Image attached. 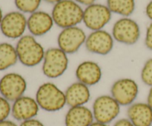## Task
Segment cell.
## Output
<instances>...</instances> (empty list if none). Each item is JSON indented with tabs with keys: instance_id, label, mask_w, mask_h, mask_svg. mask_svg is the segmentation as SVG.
<instances>
[{
	"instance_id": "obj_28",
	"label": "cell",
	"mask_w": 152,
	"mask_h": 126,
	"mask_svg": "<svg viewBox=\"0 0 152 126\" xmlns=\"http://www.w3.org/2000/svg\"><path fill=\"white\" fill-rule=\"evenodd\" d=\"M76 2H77L78 4H83V5L89 6L92 4H94L95 1L96 0H74Z\"/></svg>"
},
{
	"instance_id": "obj_12",
	"label": "cell",
	"mask_w": 152,
	"mask_h": 126,
	"mask_svg": "<svg viewBox=\"0 0 152 126\" xmlns=\"http://www.w3.org/2000/svg\"><path fill=\"white\" fill-rule=\"evenodd\" d=\"M114 40L111 34L103 30H99L89 34L85 45L86 50L92 54L106 55L112 51Z\"/></svg>"
},
{
	"instance_id": "obj_7",
	"label": "cell",
	"mask_w": 152,
	"mask_h": 126,
	"mask_svg": "<svg viewBox=\"0 0 152 126\" xmlns=\"http://www.w3.org/2000/svg\"><path fill=\"white\" fill-rule=\"evenodd\" d=\"M27 87L25 78L16 72L5 74L0 79V94L10 102L25 95Z\"/></svg>"
},
{
	"instance_id": "obj_6",
	"label": "cell",
	"mask_w": 152,
	"mask_h": 126,
	"mask_svg": "<svg viewBox=\"0 0 152 126\" xmlns=\"http://www.w3.org/2000/svg\"><path fill=\"white\" fill-rule=\"evenodd\" d=\"M138 94L139 86L130 78H120L111 87V95L121 106H129L135 103Z\"/></svg>"
},
{
	"instance_id": "obj_19",
	"label": "cell",
	"mask_w": 152,
	"mask_h": 126,
	"mask_svg": "<svg viewBox=\"0 0 152 126\" xmlns=\"http://www.w3.org/2000/svg\"><path fill=\"white\" fill-rule=\"evenodd\" d=\"M18 60L16 47L9 43L0 44V71H4L14 66Z\"/></svg>"
},
{
	"instance_id": "obj_4",
	"label": "cell",
	"mask_w": 152,
	"mask_h": 126,
	"mask_svg": "<svg viewBox=\"0 0 152 126\" xmlns=\"http://www.w3.org/2000/svg\"><path fill=\"white\" fill-rule=\"evenodd\" d=\"M68 64V54L59 47H51L45 50L42 63V71L46 78L56 79L65 73Z\"/></svg>"
},
{
	"instance_id": "obj_15",
	"label": "cell",
	"mask_w": 152,
	"mask_h": 126,
	"mask_svg": "<svg viewBox=\"0 0 152 126\" xmlns=\"http://www.w3.org/2000/svg\"><path fill=\"white\" fill-rule=\"evenodd\" d=\"M54 22L51 15L45 11H36L28 19L27 27L34 36L45 35L53 27Z\"/></svg>"
},
{
	"instance_id": "obj_31",
	"label": "cell",
	"mask_w": 152,
	"mask_h": 126,
	"mask_svg": "<svg viewBox=\"0 0 152 126\" xmlns=\"http://www.w3.org/2000/svg\"><path fill=\"white\" fill-rule=\"evenodd\" d=\"M90 126H110V125H109V124L101 123V122H96V121H94V122Z\"/></svg>"
},
{
	"instance_id": "obj_33",
	"label": "cell",
	"mask_w": 152,
	"mask_h": 126,
	"mask_svg": "<svg viewBox=\"0 0 152 126\" xmlns=\"http://www.w3.org/2000/svg\"><path fill=\"white\" fill-rule=\"evenodd\" d=\"M3 17H4V16H3V14H2V10H1V7H0V24H1Z\"/></svg>"
},
{
	"instance_id": "obj_5",
	"label": "cell",
	"mask_w": 152,
	"mask_h": 126,
	"mask_svg": "<svg viewBox=\"0 0 152 126\" xmlns=\"http://www.w3.org/2000/svg\"><path fill=\"white\" fill-rule=\"evenodd\" d=\"M120 106L111 95L103 94L96 97L92 106L94 121L110 124L120 113Z\"/></svg>"
},
{
	"instance_id": "obj_20",
	"label": "cell",
	"mask_w": 152,
	"mask_h": 126,
	"mask_svg": "<svg viewBox=\"0 0 152 126\" xmlns=\"http://www.w3.org/2000/svg\"><path fill=\"white\" fill-rule=\"evenodd\" d=\"M107 7L111 13L128 17L135 10L134 0H107Z\"/></svg>"
},
{
	"instance_id": "obj_18",
	"label": "cell",
	"mask_w": 152,
	"mask_h": 126,
	"mask_svg": "<svg viewBox=\"0 0 152 126\" xmlns=\"http://www.w3.org/2000/svg\"><path fill=\"white\" fill-rule=\"evenodd\" d=\"M94 122L92 110L86 106L70 107L65 117V126H90Z\"/></svg>"
},
{
	"instance_id": "obj_13",
	"label": "cell",
	"mask_w": 152,
	"mask_h": 126,
	"mask_svg": "<svg viewBox=\"0 0 152 126\" xmlns=\"http://www.w3.org/2000/svg\"><path fill=\"white\" fill-rule=\"evenodd\" d=\"M39 106L34 97L23 95L13 102L11 115L19 122L36 118L39 112Z\"/></svg>"
},
{
	"instance_id": "obj_25",
	"label": "cell",
	"mask_w": 152,
	"mask_h": 126,
	"mask_svg": "<svg viewBox=\"0 0 152 126\" xmlns=\"http://www.w3.org/2000/svg\"><path fill=\"white\" fill-rule=\"evenodd\" d=\"M19 126H45L43 124L42 122H41L39 120L36 119V118H33V119L23 121L21 122L20 125Z\"/></svg>"
},
{
	"instance_id": "obj_24",
	"label": "cell",
	"mask_w": 152,
	"mask_h": 126,
	"mask_svg": "<svg viewBox=\"0 0 152 126\" xmlns=\"http://www.w3.org/2000/svg\"><path fill=\"white\" fill-rule=\"evenodd\" d=\"M145 47L148 50H152V22L149 24V26L147 27L146 35L145 38Z\"/></svg>"
},
{
	"instance_id": "obj_22",
	"label": "cell",
	"mask_w": 152,
	"mask_h": 126,
	"mask_svg": "<svg viewBox=\"0 0 152 126\" xmlns=\"http://www.w3.org/2000/svg\"><path fill=\"white\" fill-rule=\"evenodd\" d=\"M140 77L144 84L152 87V58L147 60L144 63L141 70Z\"/></svg>"
},
{
	"instance_id": "obj_14",
	"label": "cell",
	"mask_w": 152,
	"mask_h": 126,
	"mask_svg": "<svg viewBox=\"0 0 152 126\" xmlns=\"http://www.w3.org/2000/svg\"><path fill=\"white\" fill-rule=\"evenodd\" d=\"M77 81L92 86L100 82L102 76V68L99 64L93 60H84L79 63L75 70Z\"/></svg>"
},
{
	"instance_id": "obj_9",
	"label": "cell",
	"mask_w": 152,
	"mask_h": 126,
	"mask_svg": "<svg viewBox=\"0 0 152 126\" xmlns=\"http://www.w3.org/2000/svg\"><path fill=\"white\" fill-rule=\"evenodd\" d=\"M86 32L80 27L75 26L65 28L58 35V47L66 54H74L86 43Z\"/></svg>"
},
{
	"instance_id": "obj_2",
	"label": "cell",
	"mask_w": 152,
	"mask_h": 126,
	"mask_svg": "<svg viewBox=\"0 0 152 126\" xmlns=\"http://www.w3.org/2000/svg\"><path fill=\"white\" fill-rule=\"evenodd\" d=\"M35 99L40 109L47 112H59L67 105L65 91L52 82L42 84L37 89Z\"/></svg>"
},
{
	"instance_id": "obj_8",
	"label": "cell",
	"mask_w": 152,
	"mask_h": 126,
	"mask_svg": "<svg viewBox=\"0 0 152 126\" xmlns=\"http://www.w3.org/2000/svg\"><path fill=\"white\" fill-rule=\"evenodd\" d=\"M112 36L117 42L126 45H133L137 42L140 37L139 24L130 18H122L114 23Z\"/></svg>"
},
{
	"instance_id": "obj_30",
	"label": "cell",
	"mask_w": 152,
	"mask_h": 126,
	"mask_svg": "<svg viewBox=\"0 0 152 126\" xmlns=\"http://www.w3.org/2000/svg\"><path fill=\"white\" fill-rule=\"evenodd\" d=\"M147 103L151 106V108L152 109V87H151V89L148 91V96H147Z\"/></svg>"
},
{
	"instance_id": "obj_1",
	"label": "cell",
	"mask_w": 152,
	"mask_h": 126,
	"mask_svg": "<svg viewBox=\"0 0 152 126\" xmlns=\"http://www.w3.org/2000/svg\"><path fill=\"white\" fill-rule=\"evenodd\" d=\"M83 13L84 10L75 1L62 0L54 4L51 16L54 24L65 29L81 23L83 20Z\"/></svg>"
},
{
	"instance_id": "obj_27",
	"label": "cell",
	"mask_w": 152,
	"mask_h": 126,
	"mask_svg": "<svg viewBox=\"0 0 152 126\" xmlns=\"http://www.w3.org/2000/svg\"><path fill=\"white\" fill-rule=\"evenodd\" d=\"M145 13H146V16H148V19L152 21V0L148 2L146 7H145Z\"/></svg>"
},
{
	"instance_id": "obj_29",
	"label": "cell",
	"mask_w": 152,
	"mask_h": 126,
	"mask_svg": "<svg viewBox=\"0 0 152 126\" xmlns=\"http://www.w3.org/2000/svg\"><path fill=\"white\" fill-rule=\"evenodd\" d=\"M0 126H19L16 122L13 121L8 120H5L0 122Z\"/></svg>"
},
{
	"instance_id": "obj_10",
	"label": "cell",
	"mask_w": 152,
	"mask_h": 126,
	"mask_svg": "<svg viewBox=\"0 0 152 126\" xmlns=\"http://www.w3.org/2000/svg\"><path fill=\"white\" fill-rule=\"evenodd\" d=\"M111 13L107 5L94 3L84 10L83 22L86 27L92 31L99 30L110 22Z\"/></svg>"
},
{
	"instance_id": "obj_11",
	"label": "cell",
	"mask_w": 152,
	"mask_h": 126,
	"mask_svg": "<svg viewBox=\"0 0 152 126\" xmlns=\"http://www.w3.org/2000/svg\"><path fill=\"white\" fill-rule=\"evenodd\" d=\"M27 22L28 19L22 12H10L3 17L0 24V30L7 38L19 39L23 36L26 30Z\"/></svg>"
},
{
	"instance_id": "obj_26",
	"label": "cell",
	"mask_w": 152,
	"mask_h": 126,
	"mask_svg": "<svg viewBox=\"0 0 152 126\" xmlns=\"http://www.w3.org/2000/svg\"><path fill=\"white\" fill-rule=\"evenodd\" d=\"M113 126H134L128 118H122L115 122Z\"/></svg>"
},
{
	"instance_id": "obj_3",
	"label": "cell",
	"mask_w": 152,
	"mask_h": 126,
	"mask_svg": "<svg viewBox=\"0 0 152 126\" xmlns=\"http://www.w3.org/2000/svg\"><path fill=\"white\" fill-rule=\"evenodd\" d=\"M18 60L26 67H34L42 63L44 58V47L32 35L21 37L16 45Z\"/></svg>"
},
{
	"instance_id": "obj_21",
	"label": "cell",
	"mask_w": 152,
	"mask_h": 126,
	"mask_svg": "<svg viewBox=\"0 0 152 126\" xmlns=\"http://www.w3.org/2000/svg\"><path fill=\"white\" fill-rule=\"evenodd\" d=\"M42 0H14L16 8L22 13H33L37 11Z\"/></svg>"
},
{
	"instance_id": "obj_16",
	"label": "cell",
	"mask_w": 152,
	"mask_h": 126,
	"mask_svg": "<svg viewBox=\"0 0 152 126\" xmlns=\"http://www.w3.org/2000/svg\"><path fill=\"white\" fill-rule=\"evenodd\" d=\"M66 103L69 107L86 106L91 99L89 86L77 81L68 86L65 91Z\"/></svg>"
},
{
	"instance_id": "obj_23",
	"label": "cell",
	"mask_w": 152,
	"mask_h": 126,
	"mask_svg": "<svg viewBox=\"0 0 152 126\" xmlns=\"http://www.w3.org/2000/svg\"><path fill=\"white\" fill-rule=\"evenodd\" d=\"M11 114V105L10 101L0 94V122L7 120Z\"/></svg>"
},
{
	"instance_id": "obj_32",
	"label": "cell",
	"mask_w": 152,
	"mask_h": 126,
	"mask_svg": "<svg viewBox=\"0 0 152 126\" xmlns=\"http://www.w3.org/2000/svg\"><path fill=\"white\" fill-rule=\"evenodd\" d=\"M44 1H45L46 2L51 3V4H56V3L59 2L62 0H44Z\"/></svg>"
},
{
	"instance_id": "obj_17",
	"label": "cell",
	"mask_w": 152,
	"mask_h": 126,
	"mask_svg": "<svg viewBox=\"0 0 152 126\" xmlns=\"http://www.w3.org/2000/svg\"><path fill=\"white\" fill-rule=\"evenodd\" d=\"M128 119L134 126H152V109L147 103H134L127 110Z\"/></svg>"
}]
</instances>
